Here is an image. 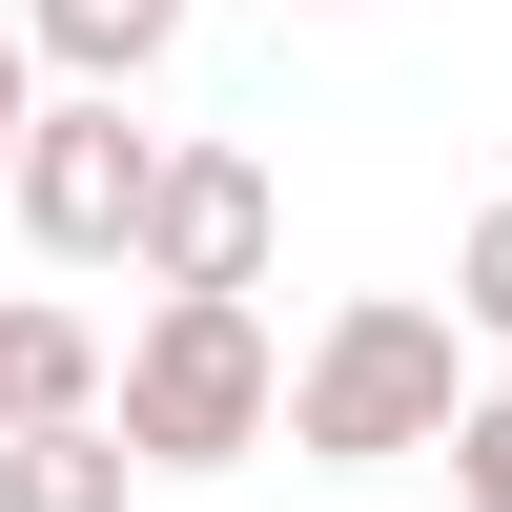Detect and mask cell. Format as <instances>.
<instances>
[{
    "mask_svg": "<svg viewBox=\"0 0 512 512\" xmlns=\"http://www.w3.org/2000/svg\"><path fill=\"white\" fill-rule=\"evenodd\" d=\"M103 431H123V472H246V451L287 431L267 308H144L123 369H103Z\"/></svg>",
    "mask_w": 512,
    "mask_h": 512,
    "instance_id": "obj_1",
    "label": "cell"
},
{
    "mask_svg": "<svg viewBox=\"0 0 512 512\" xmlns=\"http://www.w3.org/2000/svg\"><path fill=\"white\" fill-rule=\"evenodd\" d=\"M451 410H472V349H451V308H410V287L328 308V328H308V369H287V451H308V472L451 451Z\"/></svg>",
    "mask_w": 512,
    "mask_h": 512,
    "instance_id": "obj_2",
    "label": "cell"
},
{
    "mask_svg": "<svg viewBox=\"0 0 512 512\" xmlns=\"http://www.w3.org/2000/svg\"><path fill=\"white\" fill-rule=\"evenodd\" d=\"M0 205H21V246H41V267H144V205H164V123H123V103H62V82H41L21 164H0Z\"/></svg>",
    "mask_w": 512,
    "mask_h": 512,
    "instance_id": "obj_3",
    "label": "cell"
},
{
    "mask_svg": "<svg viewBox=\"0 0 512 512\" xmlns=\"http://www.w3.org/2000/svg\"><path fill=\"white\" fill-rule=\"evenodd\" d=\"M144 308H267V164H246V144H164Z\"/></svg>",
    "mask_w": 512,
    "mask_h": 512,
    "instance_id": "obj_4",
    "label": "cell"
},
{
    "mask_svg": "<svg viewBox=\"0 0 512 512\" xmlns=\"http://www.w3.org/2000/svg\"><path fill=\"white\" fill-rule=\"evenodd\" d=\"M21 431H103V328L41 308V287H0V451Z\"/></svg>",
    "mask_w": 512,
    "mask_h": 512,
    "instance_id": "obj_5",
    "label": "cell"
},
{
    "mask_svg": "<svg viewBox=\"0 0 512 512\" xmlns=\"http://www.w3.org/2000/svg\"><path fill=\"white\" fill-rule=\"evenodd\" d=\"M144 472H123V431H21L0 451V512H123Z\"/></svg>",
    "mask_w": 512,
    "mask_h": 512,
    "instance_id": "obj_6",
    "label": "cell"
},
{
    "mask_svg": "<svg viewBox=\"0 0 512 512\" xmlns=\"http://www.w3.org/2000/svg\"><path fill=\"white\" fill-rule=\"evenodd\" d=\"M451 349H512V205L451 246Z\"/></svg>",
    "mask_w": 512,
    "mask_h": 512,
    "instance_id": "obj_7",
    "label": "cell"
},
{
    "mask_svg": "<svg viewBox=\"0 0 512 512\" xmlns=\"http://www.w3.org/2000/svg\"><path fill=\"white\" fill-rule=\"evenodd\" d=\"M451 512H512V390L451 410Z\"/></svg>",
    "mask_w": 512,
    "mask_h": 512,
    "instance_id": "obj_8",
    "label": "cell"
},
{
    "mask_svg": "<svg viewBox=\"0 0 512 512\" xmlns=\"http://www.w3.org/2000/svg\"><path fill=\"white\" fill-rule=\"evenodd\" d=\"M21 123H41V62H21V21H0V164H21Z\"/></svg>",
    "mask_w": 512,
    "mask_h": 512,
    "instance_id": "obj_9",
    "label": "cell"
},
{
    "mask_svg": "<svg viewBox=\"0 0 512 512\" xmlns=\"http://www.w3.org/2000/svg\"><path fill=\"white\" fill-rule=\"evenodd\" d=\"M164 21H185V0H164Z\"/></svg>",
    "mask_w": 512,
    "mask_h": 512,
    "instance_id": "obj_10",
    "label": "cell"
},
{
    "mask_svg": "<svg viewBox=\"0 0 512 512\" xmlns=\"http://www.w3.org/2000/svg\"><path fill=\"white\" fill-rule=\"evenodd\" d=\"M308 21H328V0H308Z\"/></svg>",
    "mask_w": 512,
    "mask_h": 512,
    "instance_id": "obj_11",
    "label": "cell"
}]
</instances>
